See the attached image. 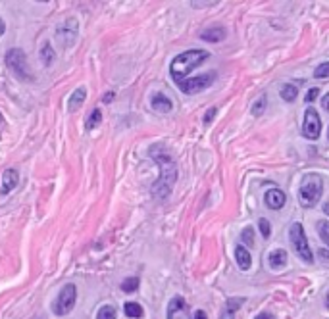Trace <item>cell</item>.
<instances>
[{
  "instance_id": "obj_1",
  "label": "cell",
  "mask_w": 329,
  "mask_h": 319,
  "mask_svg": "<svg viewBox=\"0 0 329 319\" xmlns=\"http://www.w3.org/2000/svg\"><path fill=\"white\" fill-rule=\"evenodd\" d=\"M208 52H204V50H187L183 54H179V56L173 58V62L169 65V75H171V79L176 81V83H181V81L187 79V75L196 70L199 65L204 62V60H208Z\"/></svg>"
},
{
  "instance_id": "obj_2",
  "label": "cell",
  "mask_w": 329,
  "mask_h": 319,
  "mask_svg": "<svg viewBox=\"0 0 329 319\" xmlns=\"http://www.w3.org/2000/svg\"><path fill=\"white\" fill-rule=\"evenodd\" d=\"M154 158H156V164L160 166L162 169V175L158 179V183L152 187L154 191V196H158V198H164V196H168L169 194V189H171V185L176 183L177 179V169H176V164H173V160L169 158L166 152H162V154H154Z\"/></svg>"
},
{
  "instance_id": "obj_3",
  "label": "cell",
  "mask_w": 329,
  "mask_h": 319,
  "mask_svg": "<svg viewBox=\"0 0 329 319\" xmlns=\"http://www.w3.org/2000/svg\"><path fill=\"white\" fill-rule=\"evenodd\" d=\"M323 194V181L318 173H306L298 187V202L304 208H314Z\"/></svg>"
},
{
  "instance_id": "obj_4",
  "label": "cell",
  "mask_w": 329,
  "mask_h": 319,
  "mask_svg": "<svg viewBox=\"0 0 329 319\" xmlns=\"http://www.w3.org/2000/svg\"><path fill=\"white\" fill-rule=\"evenodd\" d=\"M6 65L10 67V72L16 75L17 79L21 81H29L33 79V73L29 70V64H27V56L21 48H12L6 54Z\"/></svg>"
},
{
  "instance_id": "obj_5",
  "label": "cell",
  "mask_w": 329,
  "mask_h": 319,
  "mask_svg": "<svg viewBox=\"0 0 329 319\" xmlns=\"http://www.w3.org/2000/svg\"><path fill=\"white\" fill-rule=\"evenodd\" d=\"M289 237H291V244L295 248V252L300 260H304L306 263L314 262V254L310 246H308V240H306V233L302 223H293L289 229Z\"/></svg>"
},
{
  "instance_id": "obj_6",
  "label": "cell",
  "mask_w": 329,
  "mask_h": 319,
  "mask_svg": "<svg viewBox=\"0 0 329 319\" xmlns=\"http://www.w3.org/2000/svg\"><path fill=\"white\" fill-rule=\"evenodd\" d=\"M75 300H77V287H75L73 283H68V285L60 290L56 300L52 302V311H54L56 315H68V313L73 310Z\"/></svg>"
},
{
  "instance_id": "obj_7",
  "label": "cell",
  "mask_w": 329,
  "mask_h": 319,
  "mask_svg": "<svg viewBox=\"0 0 329 319\" xmlns=\"http://www.w3.org/2000/svg\"><path fill=\"white\" fill-rule=\"evenodd\" d=\"M216 79V73H206V75H199V77H189V79L177 83V87L185 95H194L201 93L202 88H206L212 85V81Z\"/></svg>"
},
{
  "instance_id": "obj_8",
  "label": "cell",
  "mask_w": 329,
  "mask_h": 319,
  "mask_svg": "<svg viewBox=\"0 0 329 319\" xmlns=\"http://www.w3.org/2000/svg\"><path fill=\"white\" fill-rule=\"evenodd\" d=\"M321 133V118L314 108H306L304 121H302V135L308 141H316Z\"/></svg>"
},
{
  "instance_id": "obj_9",
  "label": "cell",
  "mask_w": 329,
  "mask_h": 319,
  "mask_svg": "<svg viewBox=\"0 0 329 319\" xmlns=\"http://www.w3.org/2000/svg\"><path fill=\"white\" fill-rule=\"evenodd\" d=\"M168 319H191V310L181 296H173L168 304Z\"/></svg>"
},
{
  "instance_id": "obj_10",
  "label": "cell",
  "mask_w": 329,
  "mask_h": 319,
  "mask_svg": "<svg viewBox=\"0 0 329 319\" xmlns=\"http://www.w3.org/2000/svg\"><path fill=\"white\" fill-rule=\"evenodd\" d=\"M58 39L64 40L65 47H70L73 40H75V37H77V21H73V19H68V21H64L62 25H58Z\"/></svg>"
},
{
  "instance_id": "obj_11",
  "label": "cell",
  "mask_w": 329,
  "mask_h": 319,
  "mask_svg": "<svg viewBox=\"0 0 329 319\" xmlns=\"http://www.w3.org/2000/svg\"><path fill=\"white\" fill-rule=\"evenodd\" d=\"M285 202H287V196H285V192L279 191V189H270V191H266L264 194V204L270 210H281V208L285 206Z\"/></svg>"
},
{
  "instance_id": "obj_12",
  "label": "cell",
  "mask_w": 329,
  "mask_h": 319,
  "mask_svg": "<svg viewBox=\"0 0 329 319\" xmlns=\"http://www.w3.org/2000/svg\"><path fill=\"white\" fill-rule=\"evenodd\" d=\"M17 183H19V173H17V169L8 168L6 171H4V173H2L0 194H8V192H12L17 187Z\"/></svg>"
},
{
  "instance_id": "obj_13",
  "label": "cell",
  "mask_w": 329,
  "mask_h": 319,
  "mask_svg": "<svg viewBox=\"0 0 329 319\" xmlns=\"http://www.w3.org/2000/svg\"><path fill=\"white\" fill-rule=\"evenodd\" d=\"M243 304H245L243 298H227L225 308L220 313V319H235V313H237V310L241 308Z\"/></svg>"
},
{
  "instance_id": "obj_14",
  "label": "cell",
  "mask_w": 329,
  "mask_h": 319,
  "mask_svg": "<svg viewBox=\"0 0 329 319\" xmlns=\"http://www.w3.org/2000/svg\"><path fill=\"white\" fill-rule=\"evenodd\" d=\"M150 106H152V110H156V112H160V113H168V112H171V108H173L171 100H169L168 96L160 95V93L152 96Z\"/></svg>"
},
{
  "instance_id": "obj_15",
  "label": "cell",
  "mask_w": 329,
  "mask_h": 319,
  "mask_svg": "<svg viewBox=\"0 0 329 319\" xmlns=\"http://www.w3.org/2000/svg\"><path fill=\"white\" fill-rule=\"evenodd\" d=\"M235 260H237V265L241 267L243 271L250 269V263H252V256H250V252L245 246H243V244H239V246L235 248Z\"/></svg>"
},
{
  "instance_id": "obj_16",
  "label": "cell",
  "mask_w": 329,
  "mask_h": 319,
  "mask_svg": "<svg viewBox=\"0 0 329 319\" xmlns=\"http://www.w3.org/2000/svg\"><path fill=\"white\" fill-rule=\"evenodd\" d=\"M85 98H87V90L83 87L75 88L72 93V96H70V102H68V110L70 112H75V110H79L81 104L85 102Z\"/></svg>"
},
{
  "instance_id": "obj_17",
  "label": "cell",
  "mask_w": 329,
  "mask_h": 319,
  "mask_svg": "<svg viewBox=\"0 0 329 319\" xmlns=\"http://www.w3.org/2000/svg\"><path fill=\"white\" fill-rule=\"evenodd\" d=\"M268 263L272 265L273 269H279V267H283V265L287 263V252H285V250H281V248H275V250H272V252H270V256H268Z\"/></svg>"
},
{
  "instance_id": "obj_18",
  "label": "cell",
  "mask_w": 329,
  "mask_h": 319,
  "mask_svg": "<svg viewBox=\"0 0 329 319\" xmlns=\"http://www.w3.org/2000/svg\"><path fill=\"white\" fill-rule=\"evenodd\" d=\"M201 39L206 40V42H220V40L225 39V29L224 27H212V29H206V31L201 33Z\"/></svg>"
},
{
  "instance_id": "obj_19",
  "label": "cell",
  "mask_w": 329,
  "mask_h": 319,
  "mask_svg": "<svg viewBox=\"0 0 329 319\" xmlns=\"http://www.w3.org/2000/svg\"><path fill=\"white\" fill-rule=\"evenodd\" d=\"M54 58H56V52L52 50L50 42H45L42 48H40V62L45 64V67H50L52 62H54Z\"/></svg>"
},
{
  "instance_id": "obj_20",
  "label": "cell",
  "mask_w": 329,
  "mask_h": 319,
  "mask_svg": "<svg viewBox=\"0 0 329 319\" xmlns=\"http://www.w3.org/2000/svg\"><path fill=\"white\" fill-rule=\"evenodd\" d=\"M297 96H298V87H297V85H293V83H289V85H283V88H281V98H283L285 102H293Z\"/></svg>"
},
{
  "instance_id": "obj_21",
  "label": "cell",
  "mask_w": 329,
  "mask_h": 319,
  "mask_svg": "<svg viewBox=\"0 0 329 319\" xmlns=\"http://www.w3.org/2000/svg\"><path fill=\"white\" fill-rule=\"evenodd\" d=\"M102 121V112L98 110V108H95L93 112H91V116H89L87 120H85V129H95V127H98V123Z\"/></svg>"
},
{
  "instance_id": "obj_22",
  "label": "cell",
  "mask_w": 329,
  "mask_h": 319,
  "mask_svg": "<svg viewBox=\"0 0 329 319\" xmlns=\"http://www.w3.org/2000/svg\"><path fill=\"white\" fill-rule=\"evenodd\" d=\"M123 310H125V315H127V317L139 319L141 315H143V306H141V304H137V302H127Z\"/></svg>"
},
{
  "instance_id": "obj_23",
  "label": "cell",
  "mask_w": 329,
  "mask_h": 319,
  "mask_svg": "<svg viewBox=\"0 0 329 319\" xmlns=\"http://www.w3.org/2000/svg\"><path fill=\"white\" fill-rule=\"evenodd\" d=\"M116 308L114 306H110V304H106V306H102L100 310H98L97 313V319H116Z\"/></svg>"
},
{
  "instance_id": "obj_24",
  "label": "cell",
  "mask_w": 329,
  "mask_h": 319,
  "mask_svg": "<svg viewBox=\"0 0 329 319\" xmlns=\"http://www.w3.org/2000/svg\"><path fill=\"white\" fill-rule=\"evenodd\" d=\"M137 288H139V279L137 277H127L121 283V290L123 292H135Z\"/></svg>"
},
{
  "instance_id": "obj_25",
  "label": "cell",
  "mask_w": 329,
  "mask_h": 319,
  "mask_svg": "<svg viewBox=\"0 0 329 319\" xmlns=\"http://www.w3.org/2000/svg\"><path fill=\"white\" fill-rule=\"evenodd\" d=\"M241 240L245 246H254V231H252V227H245L243 229Z\"/></svg>"
},
{
  "instance_id": "obj_26",
  "label": "cell",
  "mask_w": 329,
  "mask_h": 319,
  "mask_svg": "<svg viewBox=\"0 0 329 319\" xmlns=\"http://www.w3.org/2000/svg\"><path fill=\"white\" fill-rule=\"evenodd\" d=\"M318 235H320L321 240L329 246V221H320V223H318Z\"/></svg>"
},
{
  "instance_id": "obj_27",
  "label": "cell",
  "mask_w": 329,
  "mask_h": 319,
  "mask_svg": "<svg viewBox=\"0 0 329 319\" xmlns=\"http://www.w3.org/2000/svg\"><path fill=\"white\" fill-rule=\"evenodd\" d=\"M258 225H260L262 237H264V239H270V235H272V225H270V221H268L266 217H260V219H258Z\"/></svg>"
},
{
  "instance_id": "obj_28",
  "label": "cell",
  "mask_w": 329,
  "mask_h": 319,
  "mask_svg": "<svg viewBox=\"0 0 329 319\" xmlns=\"http://www.w3.org/2000/svg\"><path fill=\"white\" fill-rule=\"evenodd\" d=\"M314 77H316V79L329 77V62H323L321 65H318V67H316V72H314Z\"/></svg>"
},
{
  "instance_id": "obj_29",
  "label": "cell",
  "mask_w": 329,
  "mask_h": 319,
  "mask_svg": "<svg viewBox=\"0 0 329 319\" xmlns=\"http://www.w3.org/2000/svg\"><path fill=\"white\" fill-rule=\"evenodd\" d=\"M264 108H266V98L262 96V98L256 100V104H252V113H254V116H260V113L264 112Z\"/></svg>"
},
{
  "instance_id": "obj_30",
  "label": "cell",
  "mask_w": 329,
  "mask_h": 319,
  "mask_svg": "<svg viewBox=\"0 0 329 319\" xmlns=\"http://www.w3.org/2000/svg\"><path fill=\"white\" fill-rule=\"evenodd\" d=\"M318 95H320V88H310V90H308V95H306V102H314V100H316V98H318Z\"/></svg>"
},
{
  "instance_id": "obj_31",
  "label": "cell",
  "mask_w": 329,
  "mask_h": 319,
  "mask_svg": "<svg viewBox=\"0 0 329 319\" xmlns=\"http://www.w3.org/2000/svg\"><path fill=\"white\" fill-rule=\"evenodd\" d=\"M318 256H320L323 262H329V250L327 248H320V250H318Z\"/></svg>"
},
{
  "instance_id": "obj_32",
  "label": "cell",
  "mask_w": 329,
  "mask_h": 319,
  "mask_svg": "<svg viewBox=\"0 0 329 319\" xmlns=\"http://www.w3.org/2000/svg\"><path fill=\"white\" fill-rule=\"evenodd\" d=\"M214 116H216V108H210V110H208V116H204V123H210Z\"/></svg>"
},
{
  "instance_id": "obj_33",
  "label": "cell",
  "mask_w": 329,
  "mask_h": 319,
  "mask_svg": "<svg viewBox=\"0 0 329 319\" xmlns=\"http://www.w3.org/2000/svg\"><path fill=\"white\" fill-rule=\"evenodd\" d=\"M254 319H275V315H273V313H268V311H264V313H258Z\"/></svg>"
},
{
  "instance_id": "obj_34",
  "label": "cell",
  "mask_w": 329,
  "mask_h": 319,
  "mask_svg": "<svg viewBox=\"0 0 329 319\" xmlns=\"http://www.w3.org/2000/svg\"><path fill=\"white\" fill-rule=\"evenodd\" d=\"M321 106H323V110H325V112H329V93L321 98Z\"/></svg>"
},
{
  "instance_id": "obj_35",
  "label": "cell",
  "mask_w": 329,
  "mask_h": 319,
  "mask_svg": "<svg viewBox=\"0 0 329 319\" xmlns=\"http://www.w3.org/2000/svg\"><path fill=\"white\" fill-rule=\"evenodd\" d=\"M193 6H196V8H201V6H212V4H216V0H212V2H191Z\"/></svg>"
},
{
  "instance_id": "obj_36",
  "label": "cell",
  "mask_w": 329,
  "mask_h": 319,
  "mask_svg": "<svg viewBox=\"0 0 329 319\" xmlns=\"http://www.w3.org/2000/svg\"><path fill=\"white\" fill-rule=\"evenodd\" d=\"M194 319H208V317H206V313L202 310H196L194 311Z\"/></svg>"
},
{
  "instance_id": "obj_37",
  "label": "cell",
  "mask_w": 329,
  "mask_h": 319,
  "mask_svg": "<svg viewBox=\"0 0 329 319\" xmlns=\"http://www.w3.org/2000/svg\"><path fill=\"white\" fill-rule=\"evenodd\" d=\"M114 100V93H106L104 98H102V102H112Z\"/></svg>"
},
{
  "instance_id": "obj_38",
  "label": "cell",
  "mask_w": 329,
  "mask_h": 319,
  "mask_svg": "<svg viewBox=\"0 0 329 319\" xmlns=\"http://www.w3.org/2000/svg\"><path fill=\"white\" fill-rule=\"evenodd\" d=\"M4 31H6V24H4V21H2V19H0V37H2V35H4Z\"/></svg>"
},
{
  "instance_id": "obj_39",
  "label": "cell",
  "mask_w": 329,
  "mask_h": 319,
  "mask_svg": "<svg viewBox=\"0 0 329 319\" xmlns=\"http://www.w3.org/2000/svg\"><path fill=\"white\" fill-rule=\"evenodd\" d=\"M323 212H325V214L329 216V202H327V204H323Z\"/></svg>"
},
{
  "instance_id": "obj_40",
  "label": "cell",
  "mask_w": 329,
  "mask_h": 319,
  "mask_svg": "<svg viewBox=\"0 0 329 319\" xmlns=\"http://www.w3.org/2000/svg\"><path fill=\"white\" fill-rule=\"evenodd\" d=\"M325 306L329 308V294H327V300H325Z\"/></svg>"
},
{
  "instance_id": "obj_41",
  "label": "cell",
  "mask_w": 329,
  "mask_h": 319,
  "mask_svg": "<svg viewBox=\"0 0 329 319\" xmlns=\"http://www.w3.org/2000/svg\"><path fill=\"white\" fill-rule=\"evenodd\" d=\"M0 123H2V116H0Z\"/></svg>"
},
{
  "instance_id": "obj_42",
  "label": "cell",
  "mask_w": 329,
  "mask_h": 319,
  "mask_svg": "<svg viewBox=\"0 0 329 319\" xmlns=\"http://www.w3.org/2000/svg\"><path fill=\"white\" fill-rule=\"evenodd\" d=\"M327 136H329V131H327Z\"/></svg>"
}]
</instances>
